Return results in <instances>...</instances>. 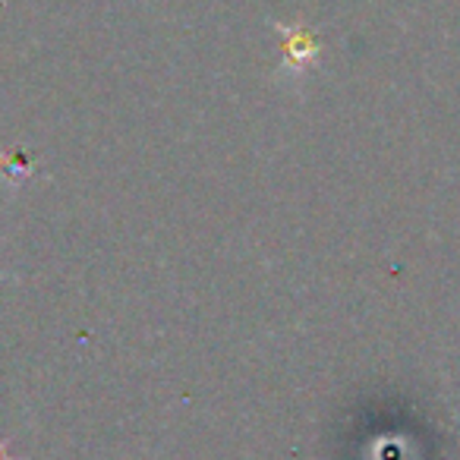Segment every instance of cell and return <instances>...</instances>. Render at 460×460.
Segmentation results:
<instances>
[{"mask_svg":"<svg viewBox=\"0 0 460 460\" xmlns=\"http://www.w3.org/2000/svg\"><path fill=\"white\" fill-rule=\"evenodd\" d=\"M0 460H10L7 457V447H4V445H0Z\"/></svg>","mask_w":460,"mask_h":460,"instance_id":"7a4b0ae2","label":"cell"},{"mask_svg":"<svg viewBox=\"0 0 460 460\" xmlns=\"http://www.w3.org/2000/svg\"><path fill=\"white\" fill-rule=\"evenodd\" d=\"M278 29H281V35H284L281 70L288 73V76H303V73L313 70V64L322 58L319 39L303 26H278Z\"/></svg>","mask_w":460,"mask_h":460,"instance_id":"6da1fadb","label":"cell"}]
</instances>
